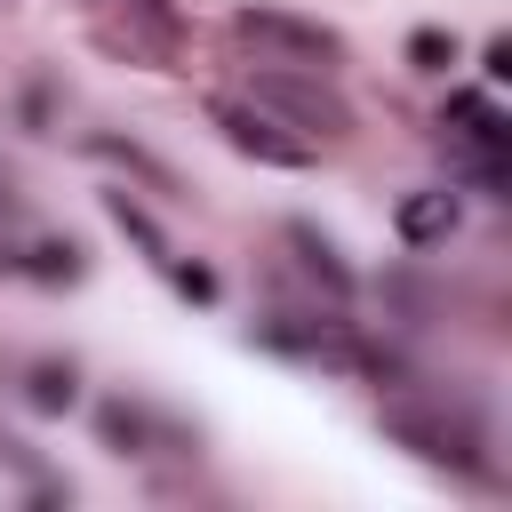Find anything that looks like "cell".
<instances>
[{"label": "cell", "mask_w": 512, "mask_h": 512, "mask_svg": "<svg viewBox=\"0 0 512 512\" xmlns=\"http://www.w3.org/2000/svg\"><path fill=\"white\" fill-rule=\"evenodd\" d=\"M232 40H248V48L272 56V64H304V72H344V56H352L336 24L304 16V8H272V0L232 8Z\"/></svg>", "instance_id": "cell-5"}, {"label": "cell", "mask_w": 512, "mask_h": 512, "mask_svg": "<svg viewBox=\"0 0 512 512\" xmlns=\"http://www.w3.org/2000/svg\"><path fill=\"white\" fill-rule=\"evenodd\" d=\"M208 128H216L240 160H256V168H312V160H320L296 128H280V120L256 112L248 96H208Z\"/></svg>", "instance_id": "cell-7"}, {"label": "cell", "mask_w": 512, "mask_h": 512, "mask_svg": "<svg viewBox=\"0 0 512 512\" xmlns=\"http://www.w3.org/2000/svg\"><path fill=\"white\" fill-rule=\"evenodd\" d=\"M376 424H384V440H400L416 464H432V472H448V480H472V488H496V432H488V416H480L472 400H424V392L408 384V392H392V400L376 408Z\"/></svg>", "instance_id": "cell-1"}, {"label": "cell", "mask_w": 512, "mask_h": 512, "mask_svg": "<svg viewBox=\"0 0 512 512\" xmlns=\"http://www.w3.org/2000/svg\"><path fill=\"white\" fill-rule=\"evenodd\" d=\"M104 216L120 224V240H128V248H136V256H144V264H152V272H160L184 304H216V296H224V288H216V272H208L200 256H184V248L168 240V224H160V216H152L128 184H112V192H104Z\"/></svg>", "instance_id": "cell-6"}, {"label": "cell", "mask_w": 512, "mask_h": 512, "mask_svg": "<svg viewBox=\"0 0 512 512\" xmlns=\"http://www.w3.org/2000/svg\"><path fill=\"white\" fill-rule=\"evenodd\" d=\"M104 8H128V16H136V24H152V32H184L168 0H104Z\"/></svg>", "instance_id": "cell-15"}, {"label": "cell", "mask_w": 512, "mask_h": 512, "mask_svg": "<svg viewBox=\"0 0 512 512\" xmlns=\"http://www.w3.org/2000/svg\"><path fill=\"white\" fill-rule=\"evenodd\" d=\"M88 152H104V160H112L120 176H136V184H152L160 200H184V176H176V168H168L160 152H144V144H128V136H104V128L88 136Z\"/></svg>", "instance_id": "cell-10"}, {"label": "cell", "mask_w": 512, "mask_h": 512, "mask_svg": "<svg viewBox=\"0 0 512 512\" xmlns=\"http://www.w3.org/2000/svg\"><path fill=\"white\" fill-rule=\"evenodd\" d=\"M16 216H24V192H16L8 176H0V224H16Z\"/></svg>", "instance_id": "cell-16"}, {"label": "cell", "mask_w": 512, "mask_h": 512, "mask_svg": "<svg viewBox=\"0 0 512 512\" xmlns=\"http://www.w3.org/2000/svg\"><path fill=\"white\" fill-rule=\"evenodd\" d=\"M8 272H24V280H40V288H72L80 272H88V248L80 240H32V248H16V256H0Z\"/></svg>", "instance_id": "cell-11"}, {"label": "cell", "mask_w": 512, "mask_h": 512, "mask_svg": "<svg viewBox=\"0 0 512 512\" xmlns=\"http://www.w3.org/2000/svg\"><path fill=\"white\" fill-rule=\"evenodd\" d=\"M0 472H8V480H16L32 504H72V480H56V472H48V464H40V456H32V448H24L8 424H0Z\"/></svg>", "instance_id": "cell-13"}, {"label": "cell", "mask_w": 512, "mask_h": 512, "mask_svg": "<svg viewBox=\"0 0 512 512\" xmlns=\"http://www.w3.org/2000/svg\"><path fill=\"white\" fill-rule=\"evenodd\" d=\"M456 56H464V48H456V32H432V24H424V32H408V64H416V72H456Z\"/></svg>", "instance_id": "cell-14"}, {"label": "cell", "mask_w": 512, "mask_h": 512, "mask_svg": "<svg viewBox=\"0 0 512 512\" xmlns=\"http://www.w3.org/2000/svg\"><path fill=\"white\" fill-rule=\"evenodd\" d=\"M280 248L296 256V272H304V280H312L328 304H352V296H360L352 256H344V248H336V232H320L312 216H288V224H280Z\"/></svg>", "instance_id": "cell-8"}, {"label": "cell", "mask_w": 512, "mask_h": 512, "mask_svg": "<svg viewBox=\"0 0 512 512\" xmlns=\"http://www.w3.org/2000/svg\"><path fill=\"white\" fill-rule=\"evenodd\" d=\"M440 136H448V184H472L480 200L504 192V152H512V128L496 112L488 88H456L448 112H440Z\"/></svg>", "instance_id": "cell-4"}, {"label": "cell", "mask_w": 512, "mask_h": 512, "mask_svg": "<svg viewBox=\"0 0 512 512\" xmlns=\"http://www.w3.org/2000/svg\"><path fill=\"white\" fill-rule=\"evenodd\" d=\"M392 224H400L408 248H448V232L464 224V200H456V184H416V192L392 208Z\"/></svg>", "instance_id": "cell-9"}, {"label": "cell", "mask_w": 512, "mask_h": 512, "mask_svg": "<svg viewBox=\"0 0 512 512\" xmlns=\"http://www.w3.org/2000/svg\"><path fill=\"white\" fill-rule=\"evenodd\" d=\"M240 96H248L256 112H272L280 128H296L304 144H344V136L360 128V112H352V96L336 88V72H304V64L256 56L248 80H240Z\"/></svg>", "instance_id": "cell-2"}, {"label": "cell", "mask_w": 512, "mask_h": 512, "mask_svg": "<svg viewBox=\"0 0 512 512\" xmlns=\"http://www.w3.org/2000/svg\"><path fill=\"white\" fill-rule=\"evenodd\" d=\"M96 440L120 464H200V448H208L200 424H184L152 392H104L96 400Z\"/></svg>", "instance_id": "cell-3"}, {"label": "cell", "mask_w": 512, "mask_h": 512, "mask_svg": "<svg viewBox=\"0 0 512 512\" xmlns=\"http://www.w3.org/2000/svg\"><path fill=\"white\" fill-rule=\"evenodd\" d=\"M16 376H24L16 392H24L40 416H72V408H80V368H72V360H24Z\"/></svg>", "instance_id": "cell-12"}]
</instances>
